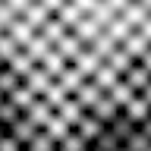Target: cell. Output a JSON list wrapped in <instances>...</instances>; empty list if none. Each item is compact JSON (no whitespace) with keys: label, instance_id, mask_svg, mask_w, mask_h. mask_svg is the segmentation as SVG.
Returning <instances> with one entry per match:
<instances>
[{"label":"cell","instance_id":"cell-1","mask_svg":"<svg viewBox=\"0 0 151 151\" xmlns=\"http://www.w3.org/2000/svg\"><path fill=\"white\" fill-rule=\"evenodd\" d=\"M123 79H126V85H129L135 94H151V66L139 63V60H132L126 69H123Z\"/></svg>","mask_w":151,"mask_h":151},{"label":"cell","instance_id":"cell-2","mask_svg":"<svg viewBox=\"0 0 151 151\" xmlns=\"http://www.w3.org/2000/svg\"><path fill=\"white\" fill-rule=\"evenodd\" d=\"M148 148H151V120H142L120 142V151H148Z\"/></svg>","mask_w":151,"mask_h":151},{"label":"cell","instance_id":"cell-3","mask_svg":"<svg viewBox=\"0 0 151 151\" xmlns=\"http://www.w3.org/2000/svg\"><path fill=\"white\" fill-rule=\"evenodd\" d=\"M120 113H126L132 123H142V120H151V94H132L129 101L120 107Z\"/></svg>","mask_w":151,"mask_h":151},{"label":"cell","instance_id":"cell-4","mask_svg":"<svg viewBox=\"0 0 151 151\" xmlns=\"http://www.w3.org/2000/svg\"><path fill=\"white\" fill-rule=\"evenodd\" d=\"M69 63H73L76 69H79V73H82L85 79H88V76H91L94 69L101 66V57L94 54V50H91V47H88V44H82V47H79V50H76V57H73V60H69Z\"/></svg>","mask_w":151,"mask_h":151},{"label":"cell","instance_id":"cell-5","mask_svg":"<svg viewBox=\"0 0 151 151\" xmlns=\"http://www.w3.org/2000/svg\"><path fill=\"white\" fill-rule=\"evenodd\" d=\"M28 116V120L35 123V126H44L47 120H50V113H54V107H50V104L44 101V94H35V98H32V101L25 104V110H22Z\"/></svg>","mask_w":151,"mask_h":151},{"label":"cell","instance_id":"cell-6","mask_svg":"<svg viewBox=\"0 0 151 151\" xmlns=\"http://www.w3.org/2000/svg\"><path fill=\"white\" fill-rule=\"evenodd\" d=\"M22 85H25L32 94H44V88L50 85V76H47V69H44L41 63H35L25 76H22Z\"/></svg>","mask_w":151,"mask_h":151},{"label":"cell","instance_id":"cell-7","mask_svg":"<svg viewBox=\"0 0 151 151\" xmlns=\"http://www.w3.org/2000/svg\"><path fill=\"white\" fill-rule=\"evenodd\" d=\"M88 151H120V139L110 132V126H107V123H104L101 129H98V135L88 142Z\"/></svg>","mask_w":151,"mask_h":151},{"label":"cell","instance_id":"cell-8","mask_svg":"<svg viewBox=\"0 0 151 151\" xmlns=\"http://www.w3.org/2000/svg\"><path fill=\"white\" fill-rule=\"evenodd\" d=\"M101 94H104V88H98V85H94L91 79H82V82H79V88L73 91V98H76L79 104H82L85 110H88V107H91V104L98 101Z\"/></svg>","mask_w":151,"mask_h":151},{"label":"cell","instance_id":"cell-9","mask_svg":"<svg viewBox=\"0 0 151 151\" xmlns=\"http://www.w3.org/2000/svg\"><path fill=\"white\" fill-rule=\"evenodd\" d=\"M22 151H57V142L50 139V132H47L44 126H38V129L32 132V139L22 145Z\"/></svg>","mask_w":151,"mask_h":151},{"label":"cell","instance_id":"cell-10","mask_svg":"<svg viewBox=\"0 0 151 151\" xmlns=\"http://www.w3.org/2000/svg\"><path fill=\"white\" fill-rule=\"evenodd\" d=\"M38 63H41V66L47 69V76H50V79H57V76H60V69H63V66L69 63V60H66V57L60 54V50H54V47H47V50H44V57H41Z\"/></svg>","mask_w":151,"mask_h":151},{"label":"cell","instance_id":"cell-11","mask_svg":"<svg viewBox=\"0 0 151 151\" xmlns=\"http://www.w3.org/2000/svg\"><path fill=\"white\" fill-rule=\"evenodd\" d=\"M6 66H9V69H13V73H16V76H25L28 69L35 66V57L28 54L25 47H19L16 54H9V57H6Z\"/></svg>","mask_w":151,"mask_h":151},{"label":"cell","instance_id":"cell-12","mask_svg":"<svg viewBox=\"0 0 151 151\" xmlns=\"http://www.w3.org/2000/svg\"><path fill=\"white\" fill-rule=\"evenodd\" d=\"M6 32H9L13 38H16V44H19V47H25V44H28V38L35 35L38 28H35V25H28V22H25L22 16H16V19H13V22L6 25Z\"/></svg>","mask_w":151,"mask_h":151},{"label":"cell","instance_id":"cell-13","mask_svg":"<svg viewBox=\"0 0 151 151\" xmlns=\"http://www.w3.org/2000/svg\"><path fill=\"white\" fill-rule=\"evenodd\" d=\"M19 16L25 19L28 25H35V28H38L47 16H50V9H44V3H41V0H28V3H25V9H22Z\"/></svg>","mask_w":151,"mask_h":151},{"label":"cell","instance_id":"cell-14","mask_svg":"<svg viewBox=\"0 0 151 151\" xmlns=\"http://www.w3.org/2000/svg\"><path fill=\"white\" fill-rule=\"evenodd\" d=\"M88 79H91V82L98 85V88H104V91H107V88H110V85L116 82V79H120V73H116V69H113L110 63H104V60H101V66H98V69H94V73L88 76Z\"/></svg>","mask_w":151,"mask_h":151},{"label":"cell","instance_id":"cell-15","mask_svg":"<svg viewBox=\"0 0 151 151\" xmlns=\"http://www.w3.org/2000/svg\"><path fill=\"white\" fill-rule=\"evenodd\" d=\"M88 110H91V113H94V116H98L101 123H110L113 116L120 113V107H116V104H113L110 98H107V94H101V98H98V101H94L91 107H88Z\"/></svg>","mask_w":151,"mask_h":151},{"label":"cell","instance_id":"cell-16","mask_svg":"<svg viewBox=\"0 0 151 151\" xmlns=\"http://www.w3.org/2000/svg\"><path fill=\"white\" fill-rule=\"evenodd\" d=\"M50 47H54V50H60V54H63L66 60H73V57H76V50L82 47V41H79V38H76L73 32L66 28V32H63V35H60V38H57V41H54V44H50Z\"/></svg>","mask_w":151,"mask_h":151},{"label":"cell","instance_id":"cell-17","mask_svg":"<svg viewBox=\"0 0 151 151\" xmlns=\"http://www.w3.org/2000/svg\"><path fill=\"white\" fill-rule=\"evenodd\" d=\"M6 129H9V132H13V135H16V139H19V142H22V145H25V142H28V139H32V132H35V129H38V126H35V123H32V120H28L25 113H19V116H16V120H13V123H9Z\"/></svg>","mask_w":151,"mask_h":151},{"label":"cell","instance_id":"cell-18","mask_svg":"<svg viewBox=\"0 0 151 151\" xmlns=\"http://www.w3.org/2000/svg\"><path fill=\"white\" fill-rule=\"evenodd\" d=\"M104 94H107V98H110V101L116 104V107H123V104L129 101V98H132V94H135V91H132L129 85H126V79H123V76H120V79H116V82H113V85H110V88H107V91H104Z\"/></svg>","mask_w":151,"mask_h":151},{"label":"cell","instance_id":"cell-19","mask_svg":"<svg viewBox=\"0 0 151 151\" xmlns=\"http://www.w3.org/2000/svg\"><path fill=\"white\" fill-rule=\"evenodd\" d=\"M63 32H66V25H63V22H60L57 16H54V13H50V16H47L44 22H41V25H38V35H44L47 41H50V44H54L57 38L63 35Z\"/></svg>","mask_w":151,"mask_h":151},{"label":"cell","instance_id":"cell-20","mask_svg":"<svg viewBox=\"0 0 151 151\" xmlns=\"http://www.w3.org/2000/svg\"><path fill=\"white\" fill-rule=\"evenodd\" d=\"M57 151H88V142H85L76 129H69L63 139L57 142Z\"/></svg>","mask_w":151,"mask_h":151},{"label":"cell","instance_id":"cell-21","mask_svg":"<svg viewBox=\"0 0 151 151\" xmlns=\"http://www.w3.org/2000/svg\"><path fill=\"white\" fill-rule=\"evenodd\" d=\"M132 60H135V57H129V54H126V47H123V44H116V47L110 50V54L104 57V63H110L113 69H116V73H123V69H126V66L132 63Z\"/></svg>","mask_w":151,"mask_h":151},{"label":"cell","instance_id":"cell-22","mask_svg":"<svg viewBox=\"0 0 151 151\" xmlns=\"http://www.w3.org/2000/svg\"><path fill=\"white\" fill-rule=\"evenodd\" d=\"M44 129L50 132V139H54V142H60V139H63V135H66V132L73 129V126H69V123H66L63 116H60V113L54 110V113H50V120L44 123Z\"/></svg>","mask_w":151,"mask_h":151},{"label":"cell","instance_id":"cell-23","mask_svg":"<svg viewBox=\"0 0 151 151\" xmlns=\"http://www.w3.org/2000/svg\"><path fill=\"white\" fill-rule=\"evenodd\" d=\"M107 126H110V132H113V135H116V139L123 142V139H126V135L132 132V126H135V123H132L129 116H126V113H116V116H113V120L107 123Z\"/></svg>","mask_w":151,"mask_h":151},{"label":"cell","instance_id":"cell-24","mask_svg":"<svg viewBox=\"0 0 151 151\" xmlns=\"http://www.w3.org/2000/svg\"><path fill=\"white\" fill-rule=\"evenodd\" d=\"M6 98H9V101H13V104H16L19 110H25V104L32 101V98H35V94H32V91H28V88H25V85L19 82L16 88H9V91H6Z\"/></svg>","mask_w":151,"mask_h":151},{"label":"cell","instance_id":"cell-25","mask_svg":"<svg viewBox=\"0 0 151 151\" xmlns=\"http://www.w3.org/2000/svg\"><path fill=\"white\" fill-rule=\"evenodd\" d=\"M19 113H22V110H19V107H16V104H13V101H9V98H6V94H3V98H0V123H3V126H9V123H13V120H16V116H19Z\"/></svg>","mask_w":151,"mask_h":151},{"label":"cell","instance_id":"cell-26","mask_svg":"<svg viewBox=\"0 0 151 151\" xmlns=\"http://www.w3.org/2000/svg\"><path fill=\"white\" fill-rule=\"evenodd\" d=\"M0 151H22V142L9 129H3V135H0Z\"/></svg>","mask_w":151,"mask_h":151},{"label":"cell","instance_id":"cell-27","mask_svg":"<svg viewBox=\"0 0 151 151\" xmlns=\"http://www.w3.org/2000/svg\"><path fill=\"white\" fill-rule=\"evenodd\" d=\"M13 19H16V13H13V9H9L6 3L0 0V28H6L9 22H13Z\"/></svg>","mask_w":151,"mask_h":151},{"label":"cell","instance_id":"cell-28","mask_svg":"<svg viewBox=\"0 0 151 151\" xmlns=\"http://www.w3.org/2000/svg\"><path fill=\"white\" fill-rule=\"evenodd\" d=\"M3 3H6V6H9V9H13V13L19 16V13L25 9V3H28V0H3Z\"/></svg>","mask_w":151,"mask_h":151},{"label":"cell","instance_id":"cell-29","mask_svg":"<svg viewBox=\"0 0 151 151\" xmlns=\"http://www.w3.org/2000/svg\"><path fill=\"white\" fill-rule=\"evenodd\" d=\"M44 3V9H50V13H57V9L63 6V0H41Z\"/></svg>","mask_w":151,"mask_h":151},{"label":"cell","instance_id":"cell-30","mask_svg":"<svg viewBox=\"0 0 151 151\" xmlns=\"http://www.w3.org/2000/svg\"><path fill=\"white\" fill-rule=\"evenodd\" d=\"M104 3H107V6H110L113 13H120V9H123V3H126V0H104Z\"/></svg>","mask_w":151,"mask_h":151},{"label":"cell","instance_id":"cell-31","mask_svg":"<svg viewBox=\"0 0 151 151\" xmlns=\"http://www.w3.org/2000/svg\"><path fill=\"white\" fill-rule=\"evenodd\" d=\"M3 129H6V126H3V123H0V135H3Z\"/></svg>","mask_w":151,"mask_h":151},{"label":"cell","instance_id":"cell-32","mask_svg":"<svg viewBox=\"0 0 151 151\" xmlns=\"http://www.w3.org/2000/svg\"><path fill=\"white\" fill-rule=\"evenodd\" d=\"M0 66H3V57H0Z\"/></svg>","mask_w":151,"mask_h":151},{"label":"cell","instance_id":"cell-33","mask_svg":"<svg viewBox=\"0 0 151 151\" xmlns=\"http://www.w3.org/2000/svg\"><path fill=\"white\" fill-rule=\"evenodd\" d=\"M0 98H3V91H0Z\"/></svg>","mask_w":151,"mask_h":151}]
</instances>
